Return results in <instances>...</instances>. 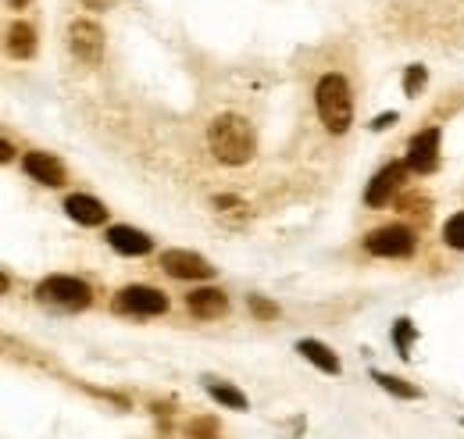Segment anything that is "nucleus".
<instances>
[{
    "instance_id": "obj_1",
    "label": "nucleus",
    "mask_w": 464,
    "mask_h": 439,
    "mask_svg": "<svg viewBox=\"0 0 464 439\" xmlns=\"http://www.w3.org/2000/svg\"><path fill=\"white\" fill-rule=\"evenodd\" d=\"M208 147L222 165H246L257 151V140H254V129L246 125V118L218 114L208 125Z\"/></svg>"
},
{
    "instance_id": "obj_2",
    "label": "nucleus",
    "mask_w": 464,
    "mask_h": 439,
    "mask_svg": "<svg viewBox=\"0 0 464 439\" xmlns=\"http://www.w3.org/2000/svg\"><path fill=\"white\" fill-rule=\"evenodd\" d=\"M314 108H318V118L325 122L329 132H347L350 118H353L347 79L343 75H322L318 90H314Z\"/></svg>"
},
{
    "instance_id": "obj_3",
    "label": "nucleus",
    "mask_w": 464,
    "mask_h": 439,
    "mask_svg": "<svg viewBox=\"0 0 464 439\" xmlns=\"http://www.w3.org/2000/svg\"><path fill=\"white\" fill-rule=\"evenodd\" d=\"M36 297H40L44 304L64 307V311H82L93 293H90L86 282H79V278H72V275H51V278H44V282L36 286Z\"/></svg>"
},
{
    "instance_id": "obj_4",
    "label": "nucleus",
    "mask_w": 464,
    "mask_h": 439,
    "mask_svg": "<svg viewBox=\"0 0 464 439\" xmlns=\"http://www.w3.org/2000/svg\"><path fill=\"white\" fill-rule=\"evenodd\" d=\"M364 247L375 258H407L414 250V232L407 225H382L364 239Z\"/></svg>"
},
{
    "instance_id": "obj_5",
    "label": "nucleus",
    "mask_w": 464,
    "mask_h": 439,
    "mask_svg": "<svg viewBox=\"0 0 464 439\" xmlns=\"http://www.w3.org/2000/svg\"><path fill=\"white\" fill-rule=\"evenodd\" d=\"M118 311L125 315H165L169 311V297L161 289H150V286H125L115 300Z\"/></svg>"
},
{
    "instance_id": "obj_6",
    "label": "nucleus",
    "mask_w": 464,
    "mask_h": 439,
    "mask_svg": "<svg viewBox=\"0 0 464 439\" xmlns=\"http://www.w3.org/2000/svg\"><path fill=\"white\" fill-rule=\"evenodd\" d=\"M68 47L82 64H101L104 57V33L97 22H72L68 29Z\"/></svg>"
},
{
    "instance_id": "obj_7",
    "label": "nucleus",
    "mask_w": 464,
    "mask_h": 439,
    "mask_svg": "<svg viewBox=\"0 0 464 439\" xmlns=\"http://www.w3.org/2000/svg\"><path fill=\"white\" fill-rule=\"evenodd\" d=\"M436 165H440V129H425L407 147V168L425 175V171H436Z\"/></svg>"
},
{
    "instance_id": "obj_8",
    "label": "nucleus",
    "mask_w": 464,
    "mask_h": 439,
    "mask_svg": "<svg viewBox=\"0 0 464 439\" xmlns=\"http://www.w3.org/2000/svg\"><path fill=\"white\" fill-rule=\"evenodd\" d=\"M161 268L172 278H211L215 275V268L200 254H189V250H165L161 254Z\"/></svg>"
},
{
    "instance_id": "obj_9",
    "label": "nucleus",
    "mask_w": 464,
    "mask_h": 439,
    "mask_svg": "<svg viewBox=\"0 0 464 439\" xmlns=\"http://www.w3.org/2000/svg\"><path fill=\"white\" fill-rule=\"evenodd\" d=\"M407 171H411V168H407V161H404V165L397 161V165L382 168V171H379V175L372 179V186H368L364 200H368L372 208H382V204H390V197H393V193H397V190L404 186Z\"/></svg>"
},
{
    "instance_id": "obj_10",
    "label": "nucleus",
    "mask_w": 464,
    "mask_h": 439,
    "mask_svg": "<svg viewBox=\"0 0 464 439\" xmlns=\"http://www.w3.org/2000/svg\"><path fill=\"white\" fill-rule=\"evenodd\" d=\"M108 243L115 247L118 254H129V258L150 254V247H154V239H150L147 232L132 229V225H111V229H108Z\"/></svg>"
},
{
    "instance_id": "obj_11",
    "label": "nucleus",
    "mask_w": 464,
    "mask_h": 439,
    "mask_svg": "<svg viewBox=\"0 0 464 439\" xmlns=\"http://www.w3.org/2000/svg\"><path fill=\"white\" fill-rule=\"evenodd\" d=\"M186 307H189V315L211 322V318H222V315L229 311V300H226L222 289H193V293L186 297Z\"/></svg>"
},
{
    "instance_id": "obj_12",
    "label": "nucleus",
    "mask_w": 464,
    "mask_h": 439,
    "mask_svg": "<svg viewBox=\"0 0 464 439\" xmlns=\"http://www.w3.org/2000/svg\"><path fill=\"white\" fill-rule=\"evenodd\" d=\"M25 175H33L36 182H44V186H61L64 182V168L54 154H44V151H33V154H25Z\"/></svg>"
},
{
    "instance_id": "obj_13",
    "label": "nucleus",
    "mask_w": 464,
    "mask_h": 439,
    "mask_svg": "<svg viewBox=\"0 0 464 439\" xmlns=\"http://www.w3.org/2000/svg\"><path fill=\"white\" fill-rule=\"evenodd\" d=\"M64 211L79 221V225H101V221L108 219L104 204L93 200V197H86V193H72V197L64 200Z\"/></svg>"
},
{
    "instance_id": "obj_14",
    "label": "nucleus",
    "mask_w": 464,
    "mask_h": 439,
    "mask_svg": "<svg viewBox=\"0 0 464 439\" xmlns=\"http://www.w3.org/2000/svg\"><path fill=\"white\" fill-rule=\"evenodd\" d=\"M296 354H304L314 368H322V372H329V376L340 372V357H336L325 343H318V339H300V343H296Z\"/></svg>"
},
{
    "instance_id": "obj_15",
    "label": "nucleus",
    "mask_w": 464,
    "mask_h": 439,
    "mask_svg": "<svg viewBox=\"0 0 464 439\" xmlns=\"http://www.w3.org/2000/svg\"><path fill=\"white\" fill-rule=\"evenodd\" d=\"M7 51L14 57H33L36 54V33H33V25H25V22H14L11 29H7Z\"/></svg>"
},
{
    "instance_id": "obj_16",
    "label": "nucleus",
    "mask_w": 464,
    "mask_h": 439,
    "mask_svg": "<svg viewBox=\"0 0 464 439\" xmlns=\"http://www.w3.org/2000/svg\"><path fill=\"white\" fill-rule=\"evenodd\" d=\"M208 393H211V396H215L218 404L232 407V411H243V407H246V396H243L239 389L226 385V383H211V379H208Z\"/></svg>"
},
{
    "instance_id": "obj_17",
    "label": "nucleus",
    "mask_w": 464,
    "mask_h": 439,
    "mask_svg": "<svg viewBox=\"0 0 464 439\" xmlns=\"http://www.w3.org/2000/svg\"><path fill=\"white\" fill-rule=\"evenodd\" d=\"M372 379L382 385L386 393H393V396H401V400H414V396H421L414 385H407L404 379H397V376H386V372H372Z\"/></svg>"
},
{
    "instance_id": "obj_18",
    "label": "nucleus",
    "mask_w": 464,
    "mask_h": 439,
    "mask_svg": "<svg viewBox=\"0 0 464 439\" xmlns=\"http://www.w3.org/2000/svg\"><path fill=\"white\" fill-rule=\"evenodd\" d=\"M443 239H447V247L464 250V211L461 215H454V219L443 225Z\"/></svg>"
},
{
    "instance_id": "obj_19",
    "label": "nucleus",
    "mask_w": 464,
    "mask_h": 439,
    "mask_svg": "<svg viewBox=\"0 0 464 439\" xmlns=\"http://www.w3.org/2000/svg\"><path fill=\"white\" fill-rule=\"evenodd\" d=\"M189 439H218V422L215 418H197V422H189Z\"/></svg>"
},
{
    "instance_id": "obj_20",
    "label": "nucleus",
    "mask_w": 464,
    "mask_h": 439,
    "mask_svg": "<svg viewBox=\"0 0 464 439\" xmlns=\"http://www.w3.org/2000/svg\"><path fill=\"white\" fill-rule=\"evenodd\" d=\"M421 86H425V68H421V64H411L404 75V93L407 97H414Z\"/></svg>"
},
{
    "instance_id": "obj_21",
    "label": "nucleus",
    "mask_w": 464,
    "mask_h": 439,
    "mask_svg": "<svg viewBox=\"0 0 464 439\" xmlns=\"http://www.w3.org/2000/svg\"><path fill=\"white\" fill-rule=\"evenodd\" d=\"M411 336H414V326H411L407 318H401V322H397V332H393V339H397V350H401V354H407Z\"/></svg>"
},
{
    "instance_id": "obj_22",
    "label": "nucleus",
    "mask_w": 464,
    "mask_h": 439,
    "mask_svg": "<svg viewBox=\"0 0 464 439\" xmlns=\"http://www.w3.org/2000/svg\"><path fill=\"white\" fill-rule=\"evenodd\" d=\"M250 311H254L257 318H276V315H279L276 304H268V300H261V297H250Z\"/></svg>"
},
{
    "instance_id": "obj_23",
    "label": "nucleus",
    "mask_w": 464,
    "mask_h": 439,
    "mask_svg": "<svg viewBox=\"0 0 464 439\" xmlns=\"http://www.w3.org/2000/svg\"><path fill=\"white\" fill-rule=\"evenodd\" d=\"M393 122H397V114H382V118H375L372 129H386V125H393Z\"/></svg>"
},
{
    "instance_id": "obj_24",
    "label": "nucleus",
    "mask_w": 464,
    "mask_h": 439,
    "mask_svg": "<svg viewBox=\"0 0 464 439\" xmlns=\"http://www.w3.org/2000/svg\"><path fill=\"white\" fill-rule=\"evenodd\" d=\"M82 4H86V7H108L111 0H82Z\"/></svg>"
},
{
    "instance_id": "obj_25",
    "label": "nucleus",
    "mask_w": 464,
    "mask_h": 439,
    "mask_svg": "<svg viewBox=\"0 0 464 439\" xmlns=\"http://www.w3.org/2000/svg\"><path fill=\"white\" fill-rule=\"evenodd\" d=\"M11 4H14V7H22V4H29V0H11Z\"/></svg>"
}]
</instances>
